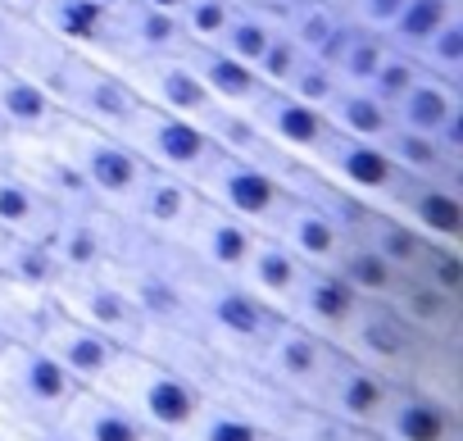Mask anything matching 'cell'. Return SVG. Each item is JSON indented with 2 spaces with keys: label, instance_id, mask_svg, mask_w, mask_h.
I'll return each mask as SVG.
<instances>
[{
  "label": "cell",
  "instance_id": "16",
  "mask_svg": "<svg viewBox=\"0 0 463 441\" xmlns=\"http://www.w3.org/2000/svg\"><path fill=\"white\" fill-rule=\"evenodd\" d=\"M368 432L377 441H463V409L418 391L413 382H395Z\"/></svg>",
  "mask_w": 463,
  "mask_h": 441
},
{
  "label": "cell",
  "instance_id": "46",
  "mask_svg": "<svg viewBox=\"0 0 463 441\" xmlns=\"http://www.w3.org/2000/svg\"><path fill=\"white\" fill-rule=\"evenodd\" d=\"M282 91H291L296 101H305V105H314V110H327V101L341 91V78L332 73V64L327 60H300V69L291 73V82L282 87Z\"/></svg>",
  "mask_w": 463,
  "mask_h": 441
},
{
  "label": "cell",
  "instance_id": "32",
  "mask_svg": "<svg viewBox=\"0 0 463 441\" xmlns=\"http://www.w3.org/2000/svg\"><path fill=\"white\" fill-rule=\"evenodd\" d=\"M350 237H359L364 246H373L395 273H409L413 264H418V255H422V237L409 228V224H400V218L391 214V209H382V205H368L364 200V209H359V224H354V233Z\"/></svg>",
  "mask_w": 463,
  "mask_h": 441
},
{
  "label": "cell",
  "instance_id": "48",
  "mask_svg": "<svg viewBox=\"0 0 463 441\" xmlns=\"http://www.w3.org/2000/svg\"><path fill=\"white\" fill-rule=\"evenodd\" d=\"M0 441H73V436L60 418H33L0 405Z\"/></svg>",
  "mask_w": 463,
  "mask_h": 441
},
{
  "label": "cell",
  "instance_id": "27",
  "mask_svg": "<svg viewBox=\"0 0 463 441\" xmlns=\"http://www.w3.org/2000/svg\"><path fill=\"white\" fill-rule=\"evenodd\" d=\"M0 123L10 128V137H55L64 123V110L42 82L0 64Z\"/></svg>",
  "mask_w": 463,
  "mask_h": 441
},
{
  "label": "cell",
  "instance_id": "25",
  "mask_svg": "<svg viewBox=\"0 0 463 441\" xmlns=\"http://www.w3.org/2000/svg\"><path fill=\"white\" fill-rule=\"evenodd\" d=\"M51 251L60 260V273H100L114 264V214H64L51 233Z\"/></svg>",
  "mask_w": 463,
  "mask_h": 441
},
{
  "label": "cell",
  "instance_id": "50",
  "mask_svg": "<svg viewBox=\"0 0 463 441\" xmlns=\"http://www.w3.org/2000/svg\"><path fill=\"white\" fill-rule=\"evenodd\" d=\"M14 28H19V19H14V14H5V10H0V60H5V55H10V42H14Z\"/></svg>",
  "mask_w": 463,
  "mask_h": 441
},
{
  "label": "cell",
  "instance_id": "49",
  "mask_svg": "<svg viewBox=\"0 0 463 441\" xmlns=\"http://www.w3.org/2000/svg\"><path fill=\"white\" fill-rule=\"evenodd\" d=\"M404 5H409V0H350L345 14H350V24H359V28L386 33V28H391V19H395Z\"/></svg>",
  "mask_w": 463,
  "mask_h": 441
},
{
  "label": "cell",
  "instance_id": "36",
  "mask_svg": "<svg viewBox=\"0 0 463 441\" xmlns=\"http://www.w3.org/2000/svg\"><path fill=\"white\" fill-rule=\"evenodd\" d=\"M323 119H327L332 132H345V137H359V141H382L386 128L395 123L391 105L377 101L368 87H341V91L327 101Z\"/></svg>",
  "mask_w": 463,
  "mask_h": 441
},
{
  "label": "cell",
  "instance_id": "28",
  "mask_svg": "<svg viewBox=\"0 0 463 441\" xmlns=\"http://www.w3.org/2000/svg\"><path fill=\"white\" fill-rule=\"evenodd\" d=\"M109 10H114V0H37V10L28 19L46 37L96 55V46H100V37L109 28Z\"/></svg>",
  "mask_w": 463,
  "mask_h": 441
},
{
  "label": "cell",
  "instance_id": "44",
  "mask_svg": "<svg viewBox=\"0 0 463 441\" xmlns=\"http://www.w3.org/2000/svg\"><path fill=\"white\" fill-rule=\"evenodd\" d=\"M413 278L449 292V296H463V246H440V242H427L418 264L409 269Z\"/></svg>",
  "mask_w": 463,
  "mask_h": 441
},
{
  "label": "cell",
  "instance_id": "19",
  "mask_svg": "<svg viewBox=\"0 0 463 441\" xmlns=\"http://www.w3.org/2000/svg\"><path fill=\"white\" fill-rule=\"evenodd\" d=\"M250 242H255V228H250V224H241L237 214H227V209L200 200V209L191 214V224H186L182 237H177V251H182L195 269H204V273L237 278V269H241Z\"/></svg>",
  "mask_w": 463,
  "mask_h": 441
},
{
  "label": "cell",
  "instance_id": "17",
  "mask_svg": "<svg viewBox=\"0 0 463 441\" xmlns=\"http://www.w3.org/2000/svg\"><path fill=\"white\" fill-rule=\"evenodd\" d=\"M37 346H42L78 387H96V382L109 373V364L118 360V350H123V346L109 341L105 332H96V328L78 323L73 314H64V310L55 305V296H51V310H46V319H42Z\"/></svg>",
  "mask_w": 463,
  "mask_h": 441
},
{
  "label": "cell",
  "instance_id": "31",
  "mask_svg": "<svg viewBox=\"0 0 463 441\" xmlns=\"http://www.w3.org/2000/svg\"><path fill=\"white\" fill-rule=\"evenodd\" d=\"M377 146L386 150V159L395 164V173H409V177H445V182H454V187L463 191V159L445 155L431 132H413V128L391 123Z\"/></svg>",
  "mask_w": 463,
  "mask_h": 441
},
{
  "label": "cell",
  "instance_id": "34",
  "mask_svg": "<svg viewBox=\"0 0 463 441\" xmlns=\"http://www.w3.org/2000/svg\"><path fill=\"white\" fill-rule=\"evenodd\" d=\"M182 436L186 441H269L273 432L255 414H246L241 405H232L227 396L204 391V400L191 414V423L182 427Z\"/></svg>",
  "mask_w": 463,
  "mask_h": 441
},
{
  "label": "cell",
  "instance_id": "58",
  "mask_svg": "<svg viewBox=\"0 0 463 441\" xmlns=\"http://www.w3.org/2000/svg\"><path fill=\"white\" fill-rule=\"evenodd\" d=\"M269 441H282V436H269Z\"/></svg>",
  "mask_w": 463,
  "mask_h": 441
},
{
  "label": "cell",
  "instance_id": "7",
  "mask_svg": "<svg viewBox=\"0 0 463 441\" xmlns=\"http://www.w3.org/2000/svg\"><path fill=\"white\" fill-rule=\"evenodd\" d=\"M73 396L78 382L37 341H10V350L0 355V405L33 418H64Z\"/></svg>",
  "mask_w": 463,
  "mask_h": 441
},
{
  "label": "cell",
  "instance_id": "57",
  "mask_svg": "<svg viewBox=\"0 0 463 441\" xmlns=\"http://www.w3.org/2000/svg\"><path fill=\"white\" fill-rule=\"evenodd\" d=\"M5 237H10V233H5V228H0V242H5Z\"/></svg>",
  "mask_w": 463,
  "mask_h": 441
},
{
  "label": "cell",
  "instance_id": "41",
  "mask_svg": "<svg viewBox=\"0 0 463 441\" xmlns=\"http://www.w3.org/2000/svg\"><path fill=\"white\" fill-rule=\"evenodd\" d=\"M418 69L431 73V78H445V82H458L463 87V14L449 19L436 37H427L418 51H413Z\"/></svg>",
  "mask_w": 463,
  "mask_h": 441
},
{
  "label": "cell",
  "instance_id": "9",
  "mask_svg": "<svg viewBox=\"0 0 463 441\" xmlns=\"http://www.w3.org/2000/svg\"><path fill=\"white\" fill-rule=\"evenodd\" d=\"M0 164L14 168L28 187H37L60 214H96L100 200L78 173V164L51 141V137H10Z\"/></svg>",
  "mask_w": 463,
  "mask_h": 441
},
{
  "label": "cell",
  "instance_id": "42",
  "mask_svg": "<svg viewBox=\"0 0 463 441\" xmlns=\"http://www.w3.org/2000/svg\"><path fill=\"white\" fill-rule=\"evenodd\" d=\"M273 24L264 19V14H255V10H246V5H237V14L227 19V28H222V37L213 42V46H222L227 55H237L241 64H250L255 69V60L264 55V46L273 42Z\"/></svg>",
  "mask_w": 463,
  "mask_h": 441
},
{
  "label": "cell",
  "instance_id": "51",
  "mask_svg": "<svg viewBox=\"0 0 463 441\" xmlns=\"http://www.w3.org/2000/svg\"><path fill=\"white\" fill-rule=\"evenodd\" d=\"M0 10L14 14V19H28V14L37 10V0H0Z\"/></svg>",
  "mask_w": 463,
  "mask_h": 441
},
{
  "label": "cell",
  "instance_id": "47",
  "mask_svg": "<svg viewBox=\"0 0 463 441\" xmlns=\"http://www.w3.org/2000/svg\"><path fill=\"white\" fill-rule=\"evenodd\" d=\"M300 60H305V51L278 28L273 33V42L264 46V55L255 60V78L264 82V87H287L291 82V73L300 69Z\"/></svg>",
  "mask_w": 463,
  "mask_h": 441
},
{
  "label": "cell",
  "instance_id": "3",
  "mask_svg": "<svg viewBox=\"0 0 463 441\" xmlns=\"http://www.w3.org/2000/svg\"><path fill=\"white\" fill-rule=\"evenodd\" d=\"M51 141L78 164V173H82L87 187L96 191L100 209H109V214H123V209H128V200H132V191H137L146 164L137 159V150H132L118 132H100V128H87V123L64 119Z\"/></svg>",
  "mask_w": 463,
  "mask_h": 441
},
{
  "label": "cell",
  "instance_id": "30",
  "mask_svg": "<svg viewBox=\"0 0 463 441\" xmlns=\"http://www.w3.org/2000/svg\"><path fill=\"white\" fill-rule=\"evenodd\" d=\"M60 209L37 191L28 187L14 168L0 164V228L10 237H37V242H51V233L60 228Z\"/></svg>",
  "mask_w": 463,
  "mask_h": 441
},
{
  "label": "cell",
  "instance_id": "29",
  "mask_svg": "<svg viewBox=\"0 0 463 441\" xmlns=\"http://www.w3.org/2000/svg\"><path fill=\"white\" fill-rule=\"evenodd\" d=\"M60 423L69 427L73 441H146V427L96 387H78Z\"/></svg>",
  "mask_w": 463,
  "mask_h": 441
},
{
  "label": "cell",
  "instance_id": "40",
  "mask_svg": "<svg viewBox=\"0 0 463 441\" xmlns=\"http://www.w3.org/2000/svg\"><path fill=\"white\" fill-rule=\"evenodd\" d=\"M463 14V0H409V5L391 19V28L382 33L395 51H418L427 37H436L449 19H458Z\"/></svg>",
  "mask_w": 463,
  "mask_h": 441
},
{
  "label": "cell",
  "instance_id": "43",
  "mask_svg": "<svg viewBox=\"0 0 463 441\" xmlns=\"http://www.w3.org/2000/svg\"><path fill=\"white\" fill-rule=\"evenodd\" d=\"M232 14H237V0H182L173 19L182 28V42H218Z\"/></svg>",
  "mask_w": 463,
  "mask_h": 441
},
{
  "label": "cell",
  "instance_id": "23",
  "mask_svg": "<svg viewBox=\"0 0 463 441\" xmlns=\"http://www.w3.org/2000/svg\"><path fill=\"white\" fill-rule=\"evenodd\" d=\"M386 305L422 337V341H463V296H449L413 273H400Z\"/></svg>",
  "mask_w": 463,
  "mask_h": 441
},
{
  "label": "cell",
  "instance_id": "1",
  "mask_svg": "<svg viewBox=\"0 0 463 441\" xmlns=\"http://www.w3.org/2000/svg\"><path fill=\"white\" fill-rule=\"evenodd\" d=\"M96 391L118 400L146 432H182L204 400V387L195 378H186L182 369L164 364L141 346H123L109 373L96 382Z\"/></svg>",
  "mask_w": 463,
  "mask_h": 441
},
{
  "label": "cell",
  "instance_id": "11",
  "mask_svg": "<svg viewBox=\"0 0 463 441\" xmlns=\"http://www.w3.org/2000/svg\"><path fill=\"white\" fill-rule=\"evenodd\" d=\"M400 224H409L422 242L463 246V191L445 177H409L400 173L391 191L377 200Z\"/></svg>",
  "mask_w": 463,
  "mask_h": 441
},
{
  "label": "cell",
  "instance_id": "35",
  "mask_svg": "<svg viewBox=\"0 0 463 441\" xmlns=\"http://www.w3.org/2000/svg\"><path fill=\"white\" fill-rule=\"evenodd\" d=\"M463 105V87L458 82H445V78H431V73H418V82L395 101V123L400 128H413V132H436L454 110Z\"/></svg>",
  "mask_w": 463,
  "mask_h": 441
},
{
  "label": "cell",
  "instance_id": "53",
  "mask_svg": "<svg viewBox=\"0 0 463 441\" xmlns=\"http://www.w3.org/2000/svg\"><path fill=\"white\" fill-rule=\"evenodd\" d=\"M146 441H186L182 432H146Z\"/></svg>",
  "mask_w": 463,
  "mask_h": 441
},
{
  "label": "cell",
  "instance_id": "15",
  "mask_svg": "<svg viewBox=\"0 0 463 441\" xmlns=\"http://www.w3.org/2000/svg\"><path fill=\"white\" fill-rule=\"evenodd\" d=\"M359 301H364V296H359L332 264H305V273H300V283H296V292H291L282 319H291V323H300L305 332H314V337H323V341L336 346L341 332H345V323L354 319Z\"/></svg>",
  "mask_w": 463,
  "mask_h": 441
},
{
  "label": "cell",
  "instance_id": "52",
  "mask_svg": "<svg viewBox=\"0 0 463 441\" xmlns=\"http://www.w3.org/2000/svg\"><path fill=\"white\" fill-rule=\"evenodd\" d=\"M137 5H150V10H164V14H177L182 0H137Z\"/></svg>",
  "mask_w": 463,
  "mask_h": 441
},
{
  "label": "cell",
  "instance_id": "10",
  "mask_svg": "<svg viewBox=\"0 0 463 441\" xmlns=\"http://www.w3.org/2000/svg\"><path fill=\"white\" fill-rule=\"evenodd\" d=\"M391 387L395 382H386L377 369H368V364H359V360H350L345 350L332 346V355H327V364H323V373H318V382H314V391H309L305 405L341 418L345 427L368 432L377 423Z\"/></svg>",
  "mask_w": 463,
  "mask_h": 441
},
{
  "label": "cell",
  "instance_id": "8",
  "mask_svg": "<svg viewBox=\"0 0 463 441\" xmlns=\"http://www.w3.org/2000/svg\"><path fill=\"white\" fill-rule=\"evenodd\" d=\"M123 141L137 150L141 164L177 173V177H195L209 159H213V141L204 137V128L186 114H164L141 105L132 114V123L123 128Z\"/></svg>",
  "mask_w": 463,
  "mask_h": 441
},
{
  "label": "cell",
  "instance_id": "6",
  "mask_svg": "<svg viewBox=\"0 0 463 441\" xmlns=\"http://www.w3.org/2000/svg\"><path fill=\"white\" fill-rule=\"evenodd\" d=\"M191 182H195L200 200L237 214L241 224H250V228H264L273 218V209L282 205V196H287L278 173H269L264 164L241 159V155H222V150H213V159Z\"/></svg>",
  "mask_w": 463,
  "mask_h": 441
},
{
  "label": "cell",
  "instance_id": "45",
  "mask_svg": "<svg viewBox=\"0 0 463 441\" xmlns=\"http://www.w3.org/2000/svg\"><path fill=\"white\" fill-rule=\"evenodd\" d=\"M418 73H422V69H418V60H413L409 51H395V46H391V51L382 55L377 73L368 78V91L395 110V101H400V96H404V91L418 82Z\"/></svg>",
  "mask_w": 463,
  "mask_h": 441
},
{
  "label": "cell",
  "instance_id": "22",
  "mask_svg": "<svg viewBox=\"0 0 463 441\" xmlns=\"http://www.w3.org/2000/svg\"><path fill=\"white\" fill-rule=\"evenodd\" d=\"M246 114H250V123L264 132L269 146H278V150H287V155H296V159H305V155L323 141V132H327L323 110L296 101V96L282 91V87H264L260 101H255Z\"/></svg>",
  "mask_w": 463,
  "mask_h": 441
},
{
  "label": "cell",
  "instance_id": "54",
  "mask_svg": "<svg viewBox=\"0 0 463 441\" xmlns=\"http://www.w3.org/2000/svg\"><path fill=\"white\" fill-rule=\"evenodd\" d=\"M5 146H10V128L0 123V155H5Z\"/></svg>",
  "mask_w": 463,
  "mask_h": 441
},
{
  "label": "cell",
  "instance_id": "5",
  "mask_svg": "<svg viewBox=\"0 0 463 441\" xmlns=\"http://www.w3.org/2000/svg\"><path fill=\"white\" fill-rule=\"evenodd\" d=\"M51 296H55V305H60L64 314H73L78 323L105 332V337L118 341V346H141L146 332H150L146 319H141V310L132 305L128 287L114 278V269H100V273H64Z\"/></svg>",
  "mask_w": 463,
  "mask_h": 441
},
{
  "label": "cell",
  "instance_id": "56",
  "mask_svg": "<svg viewBox=\"0 0 463 441\" xmlns=\"http://www.w3.org/2000/svg\"><path fill=\"white\" fill-rule=\"evenodd\" d=\"M336 5H341V10H345V5H350V0H336Z\"/></svg>",
  "mask_w": 463,
  "mask_h": 441
},
{
  "label": "cell",
  "instance_id": "18",
  "mask_svg": "<svg viewBox=\"0 0 463 441\" xmlns=\"http://www.w3.org/2000/svg\"><path fill=\"white\" fill-rule=\"evenodd\" d=\"M182 46V28L173 14L164 10H150V5H137V0H114L109 10V28L96 46V60L123 69L132 60H146V55H168Z\"/></svg>",
  "mask_w": 463,
  "mask_h": 441
},
{
  "label": "cell",
  "instance_id": "21",
  "mask_svg": "<svg viewBox=\"0 0 463 441\" xmlns=\"http://www.w3.org/2000/svg\"><path fill=\"white\" fill-rule=\"evenodd\" d=\"M260 233H273V237H278L291 255H300L305 264H332V255H336L341 242H345V233L336 228V218H332L318 200H309L305 191H287L282 205L273 209V218H269Z\"/></svg>",
  "mask_w": 463,
  "mask_h": 441
},
{
  "label": "cell",
  "instance_id": "2",
  "mask_svg": "<svg viewBox=\"0 0 463 441\" xmlns=\"http://www.w3.org/2000/svg\"><path fill=\"white\" fill-rule=\"evenodd\" d=\"M182 283L191 292V310H195V328L200 337L232 364H250L260 355V346L269 341V332L278 328V310H269L260 296H250L237 278L227 273H204L186 260Z\"/></svg>",
  "mask_w": 463,
  "mask_h": 441
},
{
  "label": "cell",
  "instance_id": "26",
  "mask_svg": "<svg viewBox=\"0 0 463 441\" xmlns=\"http://www.w3.org/2000/svg\"><path fill=\"white\" fill-rule=\"evenodd\" d=\"M300 273H305V260L291 255L273 233H260L255 228V242H250V251H246V260L237 269V283L250 296H260L269 310L282 314L287 301H291V292H296V283H300Z\"/></svg>",
  "mask_w": 463,
  "mask_h": 441
},
{
  "label": "cell",
  "instance_id": "14",
  "mask_svg": "<svg viewBox=\"0 0 463 441\" xmlns=\"http://www.w3.org/2000/svg\"><path fill=\"white\" fill-rule=\"evenodd\" d=\"M327 355H332V341L305 332V328L291 323V319H278V328L269 332V341H264L260 355L250 360V369H255L269 387H278L282 396L309 400V391H314V382H318Z\"/></svg>",
  "mask_w": 463,
  "mask_h": 441
},
{
  "label": "cell",
  "instance_id": "55",
  "mask_svg": "<svg viewBox=\"0 0 463 441\" xmlns=\"http://www.w3.org/2000/svg\"><path fill=\"white\" fill-rule=\"evenodd\" d=\"M5 350H10V337H5V332H0V355H5Z\"/></svg>",
  "mask_w": 463,
  "mask_h": 441
},
{
  "label": "cell",
  "instance_id": "37",
  "mask_svg": "<svg viewBox=\"0 0 463 441\" xmlns=\"http://www.w3.org/2000/svg\"><path fill=\"white\" fill-rule=\"evenodd\" d=\"M350 28V14L336 5V0H300L287 19V37L309 55V60H327L341 42V33Z\"/></svg>",
  "mask_w": 463,
  "mask_h": 441
},
{
  "label": "cell",
  "instance_id": "33",
  "mask_svg": "<svg viewBox=\"0 0 463 441\" xmlns=\"http://www.w3.org/2000/svg\"><path fill=\"white\" fill-rule=\"evenodd\" d=\"M0 278L24 287V292H37V296H51L55 283L64 278L60 273V260L51 251V242H37V237H5L0 242Z\"/></svg>",
  "mask_w": 463,
  "mask_h": 441
},
{
  "label": "cell",
  "instance_id": "38",
  "mask_svg": "<svg viewBox=\"0 0 463 441\" xmlns=\"http://www.w3.org/2000/svg\"><path fill=\"white\" fill-rule=\"evenodd\" d=\"M386 51H391V42H386L382 33L350 24V28L341 33L336 51L327 55V64H332V73L341 78V87H368V78L377 73V64H382Z\"/></svg>",
  "mask_w": 463,
  "mask_h": 441
},
{
  "label": "cell",
  "instance_id": "39",
  "mask_svg": "<svg viewBox=\"0 0 463 441\" xmlns=\"http://www.w3.org/2000/svg\"><path fill=\"white\" fill-rule=\"evenodd\" d=\"M332 269H336L364 301H386L391 287H395V278H400V273H395L373 246H364L359 237H345V242H341V251L332 255Z\"/></svg>",
  "mask_w": 463,
  "mask_h": 441
},
{
  "label": "cell",
  "instance_id": "24",
  "mask_svg": "<svg viewBox=\"0 0 463 441\" xmlns=\"http://www.w3.org/2000/svg\"><path fill=\"white\" fill-rule=\"evenodd\" d=\"M177 55L191 64V73L200 78V87L209 91V101L218 105H232V110H250L264 91V82L255 78L250 64H241L237 55H227L222 46L213 42H182Z\"/></svg>",
  "mask_w": 463,
  "mask_h": 441
},
{
  "label": "cell",
  "instance_id": "13",
  "mask_svg": "<svg viewBox=\"0 0 463 441\" xmlns=\"http://www.w3.org/2000/svg\"><path fill=\"white\" fill-rule=\"evenodd\" d=\"M200 209V191L191 177H177V173H164V168H141V182L128 200V209L118 214L123 224H132L141 237L150 242H173L182 237V228L191 224V214Z\"/></svg>",
  "mask_w": 463,
  "mask_h": 441
},
{
  "label": "cell",
  "instance_id": "12",
  "mask_svg": "<svg viewBox=\"0 0 463 441\" xmlns=\"http://www.w3.org/2000/svg\"><path fill=\"white\" fill-rule=\"evenodd\" d=\"M305 164L318 173V177H327L332 187H341L345 196H354V200H368V205H377L386 191H391V182L400 177L395 173V164L386 159V150L377 146V141H359V137H345V132H323V141L305 155Z\"/></svg>",
  "mask_w": 463,
  "mask_h": 441
},
{
  "label": "cell",
  "instance_id": "20",
  "mask_svg": "<svg viewBox=\"0 0 463 441\" xmlns=\"http://www.w3.org/2000/svg\"><path fill=\"white\" fill-rule=\"evenodd\" d=\"M118 73L128 78V87L137 91V101H141V105H150V110L195 119V114L209 105V91L200 87V78L191 73V64H186L177 51L132 60V64H123Z\"/></svg>",
  "mask_w": 463,
  "mask_h": 441
},
{
  "label": "cell",
  "instance_id": "4",
  "mask_svg": "<svg viewBox=\"0 0 463 441\" xmlns=\"http://www.w3.org/2000/svg\"><path fill=\"white\" fill-rule=\"evenodd\" d=\"M336 350H345L350 360L377 369L386 382H409L418 360H422V350H427V341L386 301H359V310L345 323Z\"/></svg>",
  "mask_w": 463,
  "mask_h": 441
}]
</instances>
